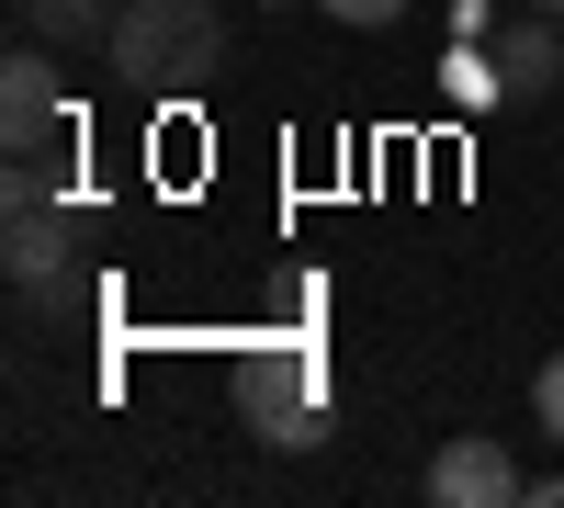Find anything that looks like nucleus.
Returning <instances> with one entry per match:
<instances>
[{"mask_svg":"<svg viewBox=\"0 0 564 508\" xmlns=\"http://www.w3.org/2000/svg\"><path fill=\"white\" fill-rule=\"evenodd\" d=\"M452 34H508V0H452Z\"/></svg>","mask_w":564,"mask_h":508,"instance_id":"11","label":"nucleus"},{"mask_svg":"<svg viewBox=\"0 0 564 508\" xmlns=\"http://www.w3.org/2000/svg\"><path fill=\"white\" fill-rule=\"evenodd\" d=\"M23 34L79 57V45H102V34H113V0H23Z\"/></svg>","mask_w":564,"mask_h":508,"instance_id":"8","label":"nucleus"},{"mask_svg":"<svg viewBox=\"0 0 564 508\" xmlns=\"http://www.w3.org/2000/svg\"><path fill=\"white\" fill-rule=\"evenodd\" d=\"M441 102H463V114H497V102H508V68H497L486 34H463L452 57H441Z\"/></svg>","mask_w":564,"mask_h":508,"instance_id":"7","label":"nucleus"},{"mask_svg":"<svg viewBox=\"0 0 564 508\" xmlns=\"http://www.w3.org/2000/svg\"><path fill=\"white\" fill-rule=\"evenodd\" d=\"M531 419H542V430L564 441V350H553V361H542V374H531Z\"/></svg>","mask_w":564,"mask_h":508,"instance_id":"10","label":"nucleus"},{"mask_svg":"<svg viewBox=\"0 0 564 508\" xmlns=\"http://www.w3.org/2000/svg\"><path fill=\"white\" fill-rule=\"evenodd\" d=\"M497 68H508V102H553V90H564V23L553 12H520L497 34Z\"/></svg>","mask_w":564,"mask_h":508,"instance_id":"6","label":"nucleus"},{"mask_svg":"<svg viewBox=\"0 0 564 508\" xmlns=\"http://www.w3.org/2000/svg\"><path fill=\"white\" fill-rule=\"evenodd\" d=\"M531 508H564V475H531Z\"/></svg>","mask_w":564,"mask_h":508,"instance_id":"12","label":"nucleus"},{"mask_svg":"<svg viewBox=\"0 0 564 508\" xmlns=\"http://www.w3.org/2000/svg\"><path fill=\"white\" fill-rule=\"evenodd\" d=\"M430 508H531V475H520V452L486 441V430H452L430 452Z\"/></svg>","mask_w":564,"mask_h":508,"instance_id":"4","label":"nucleus"},{"mask_svg":"<svg viewBox=\"0 0 564 508\" xmlns=\"http://www.w3.org/2000/svg\"><path fill=\"white\" fill-rule=\"evenodd\" d=\"M327 23H350V34H384V23H406V0H316Z\"/></svg>","mask_w":564,"mask_h":508,"instance_id":"9","label":"nucleus"},{"mask_svg":"<svg viewBox=\"0 0 564 508\" xmlns=\"http://www.w3.org/2000/svg\"><path fill=\"white\" fill-rule=\"evenodd\" d=\"M260 12H294V0H260Z\"/></svg>","mask_w":564,"mask_h":508,"instance_id":"14","label":"nucleus"},{"mask_svg":"<svg viewBox=\"0 0 564 508\" xmlns=\"http://www.w3.org/2000/svg\"><path fill=\"white\" fill-rule=\"evenodd\" d=\"M68 249H79V226H68V204H57V193H45V204H12V249H0V260H12V283H23V294L57 283Z\"/></svg>","mask_w":564,"mask_h":508,"instance_id":"5","label":"nucleus"},{"mask_svg":"<svg viewBox=\"0 0 564 508\" xmlns=\"http://www.w3.org/2000/svg\"><path fill=\"white\" fill-rule=\"evenodd\" d=\"M238 407H249V430H260L271 452L327 441V374H316L305 350H260L249 374H238Z\"/></svg>","mask_w":564,"mask_h":508,"instance_id":"2","label":"nucleus"},{"mask_svg":"<svg viewBox=\"0 0 564 508\" xmlns=\"http://www.w3.org/2000/svg\"><path fill=\"white\" fill-rule=\"evenodd\" d=\"M102 68L124 90H193L226 68V12L215 0H124L102 34Z\"/></svg>","mask_w":564,"mask_h":508,"instance_id":"1","label":"nucleus"},{"mask_svg":"<svg viewBox=\"0 0 564 508\" xmlns=\"http://www.w3.org/2000/svg\"><path fill=\"white\" fill-rule=\"evenodd\" d=\"M520 12H553V23H564V0H520Z\"/></svg>","mask_w":564,"mask_h":508,"instance_id":"13","label":"nucleus"},{"mask_svg":"<svg viewBox=\"0 0 564 508\" xmlns=\"http://www.w3.org/2000/svg\"><path fill=\"white\" fill-rule=\"evenodd\" d=\"M45 136H79V114H68V79H57V45H12L0 57V148L12 159H45Z\"/></svg>","mask_w":564,"mask_h":508,"instance_id":"3","label":"nucleus"}]
</instances>
